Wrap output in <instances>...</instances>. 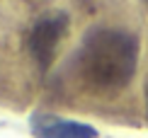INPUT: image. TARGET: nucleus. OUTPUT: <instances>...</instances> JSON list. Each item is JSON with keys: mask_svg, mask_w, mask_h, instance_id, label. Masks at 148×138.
Instances as JSON below:
<instances>
[{"mask_svg": "<svg viewBox=\"0 0 148 138\" xmlns=\"http://www.w3.org/2000/svg\"><path fill=\"white\" fill-rule=\"evenodd\" d=\"M83 78L102 90L131 83L138 66V39L124 29L95 27L85 34L78 53Z\"/></svg>", "mask_w": 148, "mask_h": 138, "instance_id": "nucleus-1", "label": "nucleus"}, {"mask_svg": "<svg viewBox=\"0 0 148 138\" xmlns=\"http://www.w3.org/2000/svg\"><path fill=\"white\" fill-rule=\"evenodd\" d=\"M66 29H68V17H66L63 12H58V15H53V17L39 20L34 24V29L29 32L27 49H29V53L34 56V61L41 68H49V63L53 61L56 46H58V41L63 39Z\"/></svg>", "mask_w": 148, "mask_h": 138, "instance_id": "nucleus-2", "label": "nucleus"}, {"mask_svg": "<svg viewBox=\"0 0 148 138\" xmlns=\"http://www.w3.org/2000/svg\"><path fill=\"white\" fill-rule=\"evenodd\" d=\"M32 133L36 138H97V128L90 124L56 116H34Z\"/></svg>", "mask_w": 148, "mask_h": 138, "instance_id": "nucleus-3", "label": "nucleus"}, {"mask_svg": "<svg viewBox=\"0 0 148 138\" xmlns=\"http://www.w3.org/2000/svg\"><path fill=\"white\" fill-rule=\"evenodd\" d=\"M146 107H148V85H146Z\"/></svg>", "mask_w": 148, "mask_h": 138, "instance_id": "nucleus-4", "label": "nucleus"}, {"mask_svg": "<svg viewBox=\"0 0 148 138\" xmlns=\"http://www.w3.org/2000/svg\"><path fill=\"white\" fill-rule=\"evenodd\" d=\"M143 3H146V5H148V0H143Z\"/></svg>", "mask_w": 148, "mask_h": 138, "instance_id": "nucleus-5", "label": "nucleus"}]
</instances>
